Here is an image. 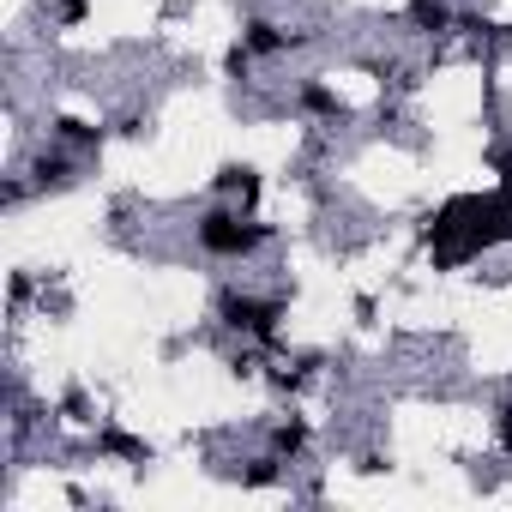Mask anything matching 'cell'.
Segmentation results:
<instances>
[{
	"label": "cell",
	"instance_id": "obj_1",
	"mask_svg": "<svg viewBox=\"0 0 512 512\" xmlns=\"http://www.w3.org/2000/svg\"><path fill=\"white\" fill-rule=\"evenodd\" d=\"M193 241L211 260H253V253L272 241V223H260L253 211H235V205H217L193 223Z\"/></svg>",
	"mask_w": 512,
	"mask_h": 512
},
{
	"label": "cell",
	"instance_id": "obj_2",
	"mask_svg": "<svg viewBox=\"0 0 512 512\" xmlns=\"http://www.w3.org/2000/svg\"><path fill=\"white\" fill-rule=\"evenodd\" d=\"M278 320H284V296H253V290H223L217 296V326L223 332H241L253 344H266L278 350Z\"/></svg>",
	"mask_w": 512,
	"mask_h": 512
},
{
	"label": "cell",
	"instance_id": "obj_3",
	"mask_svg": "<svg viewBox=\"0 0 512 512\" xmlns=\"http://www.w3.org/2000/svg\"><path fill=\"white\" fill-rule=\"evenodd\" d=\"M211 187L229 193L235 211H253V205H260V187H266V181H260V169H253V163H223V169L211 175Z\"/></svg>",
	"mask_w": 512,
	"mask_h": 512
},
{
	"label": "cell",
	"instance_id": "obj_4",
	"mask_svg": "<svg viewBox=\"0 0 512 512\" xmlns=\"http://www.w3.org/2000/svg\"><path fill=\"white\" fill-rule=\"evenodd\" d=\"M404 19H410L422 37H452V31H458V13L446 7V0H410Z\"/></svg>",
	"mask_w": 512,
	"mask_h": 512
},
{
	"label": "cell",
	"instance_id": "obj_5",
	"mask_svg": "<svg viewBox=\"0 0 512 512\" xmlns=\"http://www.w3.org/2000/svg\"><path fill=\"white\" fill-rule=\"evenodd\" d=\"M241 43L253 49V55H284V49H296V31H284V25H272V19H247L241 25Z\"/></svg>",
	"mask_w": 512,
	"mask_h": 512
},
{
	"label": "cell",
	"instance_id": "obj_6",
	"mask_svg": "<svg viewBox=\"0 0 512 512\" xmlns=\"http://www.w3.org/2000/svg\"><path fill=\"white\" fill-rule=\"evenodd\" d=\"M296 103H302V115H314V121H338V115H344V97H338L326 79H308V85L296 91Z\"/></svg>",
	"mask_w": 512,
	"mask_h": 512
},
{
	"label": "cell",
	"instance_id": "obj_7",
	"mask_svg": "<svg viewBox=\"0 0 512 512\" xmlns=\"http://www.w3.org/2000/svg\"><path fill=\"white\" fill-rule=\"evenodd\" d=\"M67 181H73V157L67 151H37L31 157V187L49 193V187H67Z\"/></svg>",
	"mask_w": 512,
	"mask_h": 512
},
{
	"label": "cell",
	"instance_id": "obj_8",
	"mask_svg": "<svg viewBox=\"0 0 512 512\" xmlns=\"http://www.w3.org/2000/svg\"><path fill=\"white\" fill-rule=\"evenodd\" d=\"M308 440H314V428H308L302 416H290V422H278V428H272V452H278V458H290V464L308 452Z\"/></svg>",
	"mask_w": 512,
	"mask_h": 512
},
{
	"label": "cell",
	"instance_id": "obj_9",
	"mask_svg": "<svg viewBox=\"0 0 512 512\" xmlns=\"http://www.w3.org/2000/svg\"><path fill=\"white\" fill-rule=\"evenodd\" d=\"M97 446H103V452H115V458H127V464H151V446H145V440H133L127 428H103V434H97Z\"/></svg>",
	"mask_w": 512,
	"mask_h": 512
},
{
	"label": "cell",
	"instance_id": "obj_10",
	"mask_svg": "<svg viewBox=\"0 0 512 512\" xmlns=\"http://www.w3.org/2000/svg\"><path fill=\"white\" fill-rule=\"evenodd\" d=\"M284 464H290V458H278V452H266V458H247V470H241V488H278V482H284Z\"/></svg>",
	"mask_w": 512,
	"mask_h": 512
},
{
	"label": "cell",
	"instance_id": "obj_11",
	"mask_svg": "<svg viewBox=\"0 0 512 512\" xmlns=\"http://www.w3.org/2000/svg\"><path fill=\"white\" fill-rule=\"evenodd\" d=\"M55 139H61V145H103V127L85 121V115H61V121H55Z\"/></svg>",
	"mask_w": 512,
	"mask_h": 512
},
{
	"label": "cell",
	"instance_id": "obj_12",
	"mask_svg": "<svg viewBox=\"0 0 512 512\" xmlns=\"http://www.w3.org/2000/svg\"><path fill=\"white\" fill-rule=\"evenodd\" d=\"M253 61H260V55H253V49H247V43H229V55H223V73H229V79H235V85H241V79H247V73H253Z\"/></svg>",
	"mask_w": 512,
	"mask_h": 512
},
{
	"label": "cell",
	"instance_id": "obj_13",
	"mask_svg": "<svg viewBox=\"0 0 512 512\" xmlns=\"http://www.w3.org/2000/svg\"><path fill=\"white\" fill-rule=\"evenodd\" d=\"M91 19V0H55V25L61 31H73V25H85Z\"/></svg>",
	"mask_w": 512,
	"mask_h": 512
},
{
	"label": "cell",
	"instance_id": "obj_14",
	"mask_svg": "<svg viewBox=\"0 0 512 512\" xmlns=\"http://www.w3.org/2000/svg\"><path fill=\"white\" fill-rule=\"evenodd\" d=\"M494 440H500V452L512 458V392L500 398V416H494Z\"/></svg>",
	"mask_w": 512,
	"mask_h": 512
},
{
	"label": "cell",
	"instance_id": "obj_15",
	"mask_svg": "<svg viewBox=\"0 0 512 512\" xmlns=\"http://www.w3.org/2000/svg\"><path fill=\"white\" fill-rule=\"evenodd\" d=\"M61 416H67V422H85V416H91V398H85L79 386H67V398H61Z\"/></svg>",
	"mask_w": 512,
	"mask_h": 512
},
{
	"label": "cell",
	"instance_id": "obj_16",
	"mask_svg": "<svg viewBox=\"0 0 512 512\" xmlns=\"http://www.w3.org/2000/svg\"><path fill=\"white\" fill-rule=\"evenodd\" d=\"M272 386L278 392H302L308 386V368H272Z\"/></svg>",
	"mask_w": 512,
	"mask_h": 512
},
{
	"label": "cell",
	"instance_id": "obj_17",
	"mask_svg": "<svg viewBox=\"0 0 512 512\" xmlns=\"http://www.w3.org/2000/svg\"><path fill=\"white\" fill-rule=\"evenodd\" d=\"M25 193H31V181H19V175H13V181H7V205H25Z\"/></svg>",
	"mask_w": 512,
	"mask_h": 512
}]
</instances>
